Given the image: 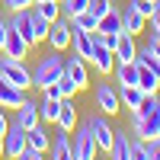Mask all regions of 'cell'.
Returning a JSON list of instances; mask_svg holds the SVG:
<instances>
[{
    "instance_id": "cell-2",
    "label": "cell",
    "mask_w": 160,
    "mask_h": 160,
    "mask_svg": "<svg viewBox=\"0 0 160 160\" xmlns=\"http://www.w3.org/2000/svg\"><path fill=\"white\" fill-rule=\"evenodd\" d=\"M61 77H64V61H61L58 51H51V55H45L42 61L35 64V71H32V87L45 90V87H51V83H58Z\"/></svg>"
},
{
    "instance_id": "cell-44",
    "label": "cell",
    "mask_w": 160,
    "mask_h": 160,
    "mask_svg": "<svg viewBox=\"0 0 160 160\" xmlns=\"http://www.w3.org/2000/svg\"><path fill=\"white\" fill-rule=\"evenodd\" d=\"M0 157H3V141H0Z\"/></svg>"
},
{
    "instance_id": "cell-9",
    "label": "cell",
    "mask_w": 160,
    "mask_h": 160,
    "mask_svg": "<svg viewBox=\"0 0 160 160\" xmlns=\"http://www.w3.org/2000/svg\"><path fill=\"white\" fill-rule=\"evenodd\" d=\"M7 26H10V29H16V32L26 38V45H29V48L38 45V35H35V26H32V13H29V10H16Z\"/></svg>"
},
{
    "instance_id": "cell-40",
    "label": "cell",
    "mask_w": 160,
    "mask_h": 160,
    "mask_svg": "<svg viewBox=\"0 0 160 160\" xmlns=\"http://www.w3.org/2000/svg\"><path fill=\"white\" fill-rule=\"evenodd\" d=\"M42 93H45V99H64V96H61V87H58V83H51V87H45Z\"/></svg>"
},
{
    "instance_id": "cell-26",
    "label": "cell",
    "mask_w": 160,
    "mask_h": 160,
    "mask_svg": "<svg viewBox=\"0 0 160 160\" xmlns=\"http://www.w3.org/2000/svg\"><path fill=\"white\" fill-rule=\"evenodd\" d=\"M58 112H61V99H42V106H38L42 122H58Z\"/></svg>"
},
{
    "instance_id": "cell-1",
    "label": "cell",
    "mask_w": 160,
    "mask_h": 160,
    "mask_svg": "<svg viewBox=\"0 0 160 160\" xmlns=\"http://www.w3.org/2000/svg\"><path fill=\"white\" fill-rule=\"evenodd\" d=\"M131 128H135V138H141V141L160 138V99H157V93L144 96V102L131 112Z\"/></svg>"
},
{
    "instance_id": "cell-45",
    "label": "cell",
    "mask_w": 160,
    "mask_h": 160,
    "mask_svg": "<svg viewBox=\"0 0 160 160\" xmlns=\"http://www.w3.org/2000/svg\"><path fill=\"white\" fill-rule=\"evenodd\" d=\"M0 10H3V0H0Z\"/></svg>"
},
{
    "instance_id": "cell-32",
    "label": "cell",
    "mask_w": 160,
    "mask_h": 160,
    "mask_svg": "<svg viewBox=\"0 0 160 160\" xmlns=\"http://www.w3.org/2000/svg\"><path fill=\"white\" fill-rule=\"evenodd\" d=\"M131 160H148V151H144L141 138H131Z\"/></svg>"
},
{
    "instance_id": "cell-42",
    "label": "cell",
    "mask_w": 160,
    "mask_h": 160,
    "mask_svg": "<svg viewBox=\"0 0 160 160\" xmlns=\"http://www.w3.org/2000/svg\"><path fill=\"white\" fill-rule=\"evenodd\" d=\"M7 32H10V26H7V22H0V51H3V42H7Z\"/></svg>"
},
{
    "instance_id": "cell-15",
    "label": "cell",
    "mask_w": 160,
    "mask_h": 160,
    "mask_svg": "<svg viewBox=\"0 0 160 160\" xmlns=\"http://www.w3.org/2000/svg\"><path fill=\"white\" fill-rule=\"evenodd\" d=\"M135 64H138V87L148 93V96H154L160 90V74L154 68H148V64H141V61H135Z\"/></svg>"
},
{
    "instance_id": "cell-30",
    "label": "cell",
    "mask_w": 160,
    "mask_h": 160,
    "mask_svg": "<svg viewBox=\"0 0 160 160\" xmlns=\"http://www.w3.org/2000/svg\"><path fill=\"white\" fill-rule=\"evenodd\" d=\"M87 10H90L93 16H96V19H102L106 13L112 10V0H90V7H87Z\"/></svg>"
},
{
    "instance_id": "cell-10",
    "label": "cell",
    "mask_w": 160,
    "mask_h": 160,
    "mask_svg": "<svg viewBox=\"0 0 160 160\" xmlns=\"http://www.w3.org/2000/svg\"><path fill=\"white\" fill-rule=\"evenodd\" d=\"M93 38H96V35H93ZM90 64H93V68H96L99 74H112V68H115V51H112V48H106L99 38H96V42H93Z\"/></svg>"
},
{
    "instance_id": "cell-14",
    "label": "cell",
    "mask_w": 160,
    "mask_h": 160,
    "mask_svg": "<svg viewBox=\"0 0 160 160\" xmlns=\"http://www.w3.org/2000/svg\"><path fill=\"white\" fill-rule=\"evenodd\" d=\"M22 99H26V90L13 87L10 80H3V77H0V106H3V109H19V106H22Z\"/></svg>"
},
{
    "instance_id": "cell-23",
    "label": "cell",
    "mask_w": 160,
    "mask_h": 160,
    "mask_svg": "<svg viewBox=\"0 0 160 160\" xmlns=\"http://www.w3.org/2000/svg\"><path fill=\"white\" fill-rule=\"evenodd\" d=\"M74 125H77V109H74V102H71V99H61V112H58V128L71 135V128H74Z\"/></svg>"
},
{
    "instance_id": "cell-17",
    "label": "cell",
    "mask_w": 160,
    "mask_h": 160,
    "mask_svg": "<svg viewBox=\"0 0 160 160\" xmlns=\"http://www.w3.org/2000/svg\"><path fill=\"white\" fill-rule=\"evenodd\" d=\"M26 51H29L26 38H22L16 29H10V32H7V42H3V55H7V58H16V61H22V58H26Z\"/></svg>"
},
{
    "instance_id": "cell-19",
    "label": "cell",
    "mask_w": 160,
    "mask_h": 160,
    "mask_svg": "<svg viewBox=\"0 0 160 160\" xmlns=\"http://www.w3.org/2000/svg\"><path fill=\"white\" fill-rule=\"evenodd\" d=\"M16 122L29 131L32 125H38L42 118H38V102H32V99H22V106L16 109Z\"/></svg>"
},
{
    "instance_id": "cell-41",
    "label": "cell",
    "mask_w": 160,
    "mask_h": 160,
    "mask_svg": "<svg viewBox=\"0 0 160 160\" xmlns=\"http://www.w3.org/2000/svg\"><path fill=\"white\" fill-rule=\"evenodd\" d=\"M7 128H10V122H7V115H3V109H0V141H3V135H7Z\"/></svg>"
},
{
    "instance_id": "cell-7",
    "label": "cell",
    "mask_w": 160,
    "mask_h": 160,
    "mask_svg": "<svg viewBox=\"0 0 160 160\" xmlns=\"http://www.w3.org/2000/svg\"><path fill=\"white\" fill-rule=\"evenodd\" d=\"M96 109L102 115H115L122 109V102H118V90L112 83H96Z\"/></svg>"
},
{
    "instance_id": "cell-24",
    "label": "cell",
    "mask_w": 160,
    "mask_h": 160,
    "mask_svg": "<svg viewBox=\"0 0 160 160\" xmlns=\"http://www.w3.org/2000/svg\"><path fill=\"white\" fill-rule=\"evenodd\" d=\"M115 77H118V83L122 87H138V64L131 61V64H115Z\"/></svg>"
},
{
    "instance_id": "cell-39",
    "label": "cell",
    "mask_w": 160,
    "mask_h": 160,
    "mask_svg": "<svg viewBox=\"0 0 160 160\" xmlns=\"http://www.w3.org/2000/svg\"><path fill=\"white\" fill-rule=\"evenodd\" d=\"M151 29H154V35H160V0L154 3V13H151Z\"/></svg>"
},
{
    "instance_id": "cell-16",
    "label": "cell",
    "mask_w": 160,
    "mask_h": 160,
    "mask_svg": "<svg viewBox=\"0 0 160 160\" xmlns=\"http://www.w3.org/2000/svg\"><path fill=\"white\" fill-rule=\"evenodd\" d=\"M122 29H125V32H131V35H138V32L148 29V16H141V13L128 3V7L122 10Z\"/></svg>"
},
{
    "instance_id": "cell-38",
    "label": "cell",
    "mask_w": 160,
    "mask_h": 160,
    "mask_svg": "<svg viewBox=\"0 0 160 160\" xmlns=\"http://www.w3.org/2000/svg\"><path fill=\"white\" fill-rule=\"evenodd\" d=\"M16 160H45V154H42V151H35V148H26Z\"/></svg>"
},
{
    "instance_id": "cell-31",
    "label": "cell",
    "mask_w": 160,
    "mask_h": 160,
    "mask_svg": "<svg viewBox=\"0 0 160 160\" xmlns=\"http://www.w3.org/2000/svg\"><path fill=\"white\" fill-rule=\"evenodd\" d=\"M32 26H35V35H38V42H42V38L48 35V26H51V22H48V19L42 16V13H38V10H35V13H32Z\"/></svg>"
},
{
    "instance_id": "cell-25",
    "label": "cell",
    "mask_w": 160,
    "mask_h": 160,
    "mask_svg": "<svg viewBox=\"0 0 160 160\" xmlns=\"http://www.w3.org/2000/svg\"><path fill=\"white\" fill-rule=\"evenodd\" d=\"M96 32H115V35H118V32H122V13L112 7V10L96 22Z\"/></svg>"
},
{
    "instance_id": "cell-12",
    "label": "cell",
    "mask_w": 160,
    "mask_h": 160,
    "mask_svg": "<svg viewBox=\"0 0 160 160\" xmlns=\"http://www.w3.org/2000/svg\"><path fill=\"white\" fill-rule=\"evenodd\" d=\"M138 55V45H135V35L131 32H118V42H115V64H131Z\"/></svg>"
},
{
    "instance_id": "cell-6",
    "label": "cell",
    "mask_w": 160,
    "mask_h": 160,
    "mask_svg": "<svg viewBox=\"0 0 160 160\" xmlns=\"http://www.w3.org/2000/svg\"><path fill=\"white\" fill-rule=\"evenodd\" d=\"M45 38H48V45L55 48V51H64V48L71 45V19L68 16H58L55 22L48 26V35Z\"/></svg>"
},
{
    "instance_id": "cell-18",
    "label": "cell",
    "mask_w": 160,
    "mask_h": 160,
    "mask_svg": "<svg viewBox=\"0 0 160 160\" xmlns=\"http://www.w3.org/2000/svg\"><path fill=\"white\" fill-rule=\"evenodd\" d=\"M109 160H131V135L115 131L112 148H109Z\"/></svg>"
},
{
    "instance_id": "cell-37",
    "label": "cell",
    "mask_w": 160,
    "mask_h": 160,
    "mask_svg": "<svg viewBox=\"0 0 160 160\" xmlns=\"http://www.w3.org/2000/svg\"><path fill=\"white\" fill-rule=\"evenodd\" d=\"M32 3H35V0H3V7L13 10V13H16V10H26V7H32Z\"/></svg>"
},
{
    "instance_id": "cell-27",
    "label": "cell",
    "mask_w": 160,
    "mask_h": 160,
    "mask_svg": "<svg viewBox=\"0 0 160 160\" xmlns=\"http://www.w3.org/2000/svg\"><path fill=\"white\" fill-rule=\"evenodd\" d=\"M87 7H90V0H61V16L74 19L80 13H87Z\"/></svg>"
},
{
    "instance_id": "cell-11",
    "label": "cell",
    "mask_w": 160,
    "mask_h": 160,
    "mask_svg": "<svg viewBox=\"0 0 160 160\" xmlns=\"http://www.w3.org/2000/svg\"><path fill=\"white\" fill-rule=\"evenodd\" d=\"M64 77H68L77 90H87V64H83L80 55H71L64 61Z\"/></svg>"
},
{
    "instance_id": "cell-33",
    "label": "cell",
    "mask_w": 160,
    "mask_h": 160,
    "mask_svg": "<svg viewBox=\"0 0 160 160\" xmlns=\"http://www.w3.org/2000/svg\"><path fill=\"white\" fill-rule=\"evenodd\" d=\"M144 151H148V160H160V138L144 141Z\"/></svg>"
},
{
    "instance_id": "cell-43",
    "label": "cell",
    "mask_w": 160,
    "mask_h": 160,
    "mask_svg": "<svg viewBox=\"0 0 160 160\" xmlns=\"http://www.w3.org/2000/svg\"><path fill=\"white\" fill-rule=\"evenodd\" d=\"M35 3H55V0H35Z\"/></svg>"
},
{
    "instance_id": "cell-36",
    "label": "cell",
    "mask_w": 160,
    "mask_h": 160,
    "mask_svg": "<svg viewBox=\"0 0 160 160\" xmlns=\"http://www.w3.org/2000/svg\"><path fill=\"white\" fill-rule=\"evenodd\" d=\"M144 48H148L154 58H160V35H154V32H151V35H148V45H144Z\"/></svg>"
},
{
    "instance_id": "cell-46",
    "label": "cell",
    "mask_w": 160,
    "mask_h": 160,
    "mask_svg": "<svg viewBox=\"0 0 160 160\" xmlns=\"http://www.w3.org/2000/svg\"><path fill=\"white\" fill-rule=\"evenodd\" d=\"M151 3H157V0H151Z\"/></svg>"
},
{
    "instance_id": "cell-4",
    "label": "cell",
    "mask_w": 160,
    "mask_h": 160,
    "mask_svg": "<svg viewBox=\"0 0 160 160\" xmlns=\"http://www.w3.org/2000/svg\"><path fill=\"white\" fill-rule=\"evenodd\" d=\"M87 128H90L93 141H96V151L109 154V148H112V138H115V128L109 125V118H106V115H96V112H93V115L87 118Z\"/></svg>"
},
{
    "instance_id": "cell-29",
    "label": "cell",
    "mask_w": 160,
    "mask_h": 160,
    "mask_svg": "<svg viewBox=\"0 0 160 160\" xmlns=\"http://www.w3.org/2000/svg\"><path fill=\"white\" fill-rule=\"evenodd\" d=\"M35 10L42 13L48 22H55V19L61 16V0H55V3H35Z\"/></svg>"
},
{
    "instance_id": "cell-34",
    "label": "cell",
    "mask_w": 160,
    "mask_h": 160,
    "mask_svg": "<svg viewBox=\"0 0 160 160\" xmlns=\"http://www.w3.org/2000/svg\"><path fill=\"white\" fill-rule=\"evenodd\" d=\"M131 7H135L141 16H148V19H151V13H154V3H151V0H131Z\"/></svg>"
},
{
    "instance_id": "cell-22",
    "label": "cell",
    "mask_w": 160,
    "mask_h": 160,
    "mask_svg": "<svg viewBox=\"0 0 160 160\" xmlns=\"http://www.w3.org/2000/svg\"><path fill=\"white\" fill-rule=\"evenodd\" d=\"M144 96H148V93H144L141 87H122V93H118V102H122L125 109H131V112H135L138 106L144 102Z\"/></svg>"
},
{
    "instance_id": "cell-8",
    "label": "cell",
    "mask_w": 160,
    "mask_h": 160,
    "mask_svg": "<svg viewBox=\"0 0 160 160\" xmlns=\"http://www.w3.org/2000/svg\"><path fill=\"white\" fill-rule=\"evenodd\" d=\"M22 151H26V128H22L19 122H13V125L7 128V135H3V157H13V160H16Z\"/></svg>"
},
{
    "instance_id": "cell-21",
    "label": "cell",
    "mask_w": 160,
    "mask_h": 160,
    "mask_svg": "<svg viewBox=\"0 0 160 160\" xmlns=\"http://www.w3.org/2000/svg\"><path fill=\"white\" fill-rule=\"evenodd\" d=\"M26 148H35V151H42V154L51 148V141H48V135H45L42 125H32L29 131H26Z\"/></svg>"
},
{
    "instance_id": "cell-20",
    "label": "cell",
    "mask_w": 160,
    "mask_h": 160,
    "mask_svg": "<svg viewBox=\"0 0 160 160\" xmlns=\"http://www.w3.org/2000/svg\"><path fill=\"white\" fill-rule=\"evenodd\" d=\"M51 160H77V157H74V148H71L68 131H61V135L55 138V144H51Z\"/></svg>"
},
{
    "instance_id": "cell-3",
    "label": "cell",
    "mask_w": 160,
    "mask_h": 160,
    "mask_svg": "<svg viewBox=\"0 0 160 160\" xmlns=\"http://www.w3.org/2000/svg\"><path fill=\"white\" fill-rule=\"evenodd\" d=\"M0 77L3 80H10L13 87H19V90H29L32 87V71L26 68L22 61H16V58H0Z\"/></svg>"
},
{
    "instance_id": "cell-5",
    "label": "cell",
    "mask_w": 160,
    "mask_h": 160,
    "mask_svg": "<svg viewBox=\"0 0 160 160\" xmlns=\"http://www.w3.org/2000/svg\"><path fill=\"white\" fill-rule=\"evenodd\" d=\"M71 148H74V157H77V160H96L99 151H96V141H93L87 122L77 128V135H74V141H71Z\"/></svg>"
},
{
    "instance_id": "cell-35",
    "label": "cell",
    "mask_w": 160,
    "mask_h": 160,
    "mask_svg": "<svg viewBox=\"0 0 160 160\" xmlns=\"http://www.w3.org/2000/svg\"><path fill=\"white\" fill-rule=\"evenodd\" d=\"M58 87H61V96H64V99H71V96H74V93H77V87L71 83V80H68V77H61V80H58Z\"/></svg>"
},
{
    "instance_id": "cell-28",
    "label": "cell",
    "mask_w": 160,
    "mask_h": 160,
    "mask_svg": "<svg viewBox=\"0 0 160 160\" xmlns=\"http://www.w3.org/2000/svg\"><path fill=\"white\" fill-rule=\"evenodd\" d=\"M96 16H93V13L87 10V13H80V16H74L71 19V26H77V29H83V32H96Z\"/></svg>"
},
{
    "instance_id": "cell-13",
    "label": "cell",
    "mask_w": 160,
    "mask_h": 160,
    "mask_svg": "<svg viewBox=\"0 0 160 160\" xmlns=\"http://www.w3.org/2000/svg\"><path fill=\"white\" fill-rule=\"evenodd\" d=\"M93 32H83V29H77V26H71V48H74V55H80L83 61H90L93 55Z\"/></svg>"
}]
</instances>
